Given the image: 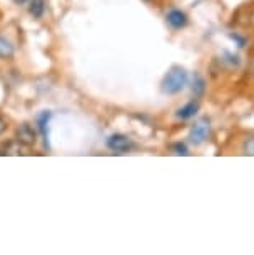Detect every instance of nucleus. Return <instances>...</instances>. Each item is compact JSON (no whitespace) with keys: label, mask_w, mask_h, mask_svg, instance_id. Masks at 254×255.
<instances>
[{"label":"nucleus","mask_w":254,"mask_h":255,"mask_svg":"<svg viewBox=\"0 0 254 255\" xmlns=\"http://www.w3.org/2000/svg\"><path fill=\"white\" fill-rule=\"evenodd\" d=\"M186 84H188V74L183 67H172V69L167 72L164 80H162V92L164 94H177L181 92Z\"/></svg>","instance_id":"f257e3e1"},{"label":"nucleus","mask_w":254,"mask_h":255,"mask_svg":"<svg viewBox=\"0 0 254 255\" xmlns=\"http://www.w3.org/2000/svg\"><path fill=\"white\" fill-rule=\"evenodd\" d=\"M208 137H209V120L199 119L198 122L193 125V128H191V133H189L191 142L199 145V143H203Z\"/></svg>","instance_id":"f03ea898"},{"label":"nucleus","mask_w":254,"mask_h":255,"mask_svg":"<svg viewBox=\"0 0 254 255\" xmlns=\"http://www.w3.org/2000/svg\"><path fill=\"white\" fill-rule=\"evenodd\" d=\"M107 147L111 148L112 152L117 153H126L132 148V142L127 135H122V133H114V135L109 137L107 140Z\"/></svg>","instance_id":"7ed1b4c3"},{"label":"nucleus","mask_w":254,"mask_h":255,"mask_svg":"<svg viewBox=\"0 0 254 255\" xmlns=\"http://www.w3.org/2000/svg\"><path fill=\"white\" fill-rule=\"evenodd\" d=\"M15 138L22 145L32 147V145H35V142H37V132L33 130L28 124H22L15 130Z\"/></svg>","instance_id":"20e7f679"},{"label":"nucleus","mask_w":254,"mask_h":255,"mask_svg":"<svg viewBox=\"0 0 254 255\" xmlns=\"http://www.w3.org/2000/svg\"><path fill=\"white\" fill-rule=\"evenodd\" d=\"M23 148H25V145H22L17 138L15 140H8L0 145V155H23L25 153Z\"/></svg>","instance_id":"39448f33"},{"label":"nucleus","mask_w":254,"mask_h":255,"mask_svg":"<svg viewBox=\"0 0 254 255\" xmlns=\"http://www.w3.org/2000/svg\"><path fill=\"white\" fill-rule=\"evenodd\" d=\"M166 18H167V23H169L172 28H183L186 23H188V17L181 10H171L167 13Z\"/></svg>","instance_id":"423d86ee"},{"label":"nucleus","mask_w":254,"mask_h":255,"mask_svg":"<svg viewBox=\"0 0 254 255\" xmlns=\"http://www.w3.org/2000/svg\"><path fill=\"white\" fill-rule=\"evenodd\" d=\"M199 110V104L198 102H189V104H186L183 109H179L177 110V117L179 119H183V120H186V119H191V117H194L196 115V112Z\"/></svg>","instance_id":"0eeeda50"},{"label":"nucleus","mask_w":254,"mask_h":255,"mask_svg":"<svg viewBox=\"0 0 254 255\" xmlns=\"http://www.w3.org/2000/svg\"><path fill=\"white\" fill-rule=\"evenodd\" d=\"M49 119H50V112H42L39 117H37V124H39V130L44 135L45 140V147H49V133H47V125H49Z\"/></svg>","instance_id":"6e6552de"},{"label":"nucleus","mask_w":254,"mask_h":255,"mask_svg":"<svg viewBox=\"0 0 254 255\" xmlns=\"http://www.w3.org/2000/svg\"><path fill=\"white\" fill-rule=\"evenodd\" d=\"M13 55V47L7 38L0 37V59H10Z\"/></svg>","instance_id":"1a4fd4ad"},{"label":"nucleus","mask_w":254,"mask_h":255,"mask_svg":"<svg viewBox=\"0 0 254 255\" xmlns=\"http://www.w3.org/2000/svg\"><path fill=\"white\" fill-rule=\"evenodd\" d=\"M44 0H32L30 2V13L33 17H37V18H40L42 15H44Z\"/></svg>","instance_id":"9d476101"},{"label":"nucleus","mask_w":254,"mask_h":255,"mask_svg":"<svg viewBox=\"0 0 254 255\" xmlns=\"http://www.w3.org/2000/svg\"><path fill=\"white\" fill-rule=\"evenodd\" d=\"M204 90H206V85H204L203 77L196 75L194 82H193V94H194V97H201V95L204 94Z\"/></svg>","instance_id":"9b49d317"},{"label":"nucleus","mask_w":254,"mask_h":255,"mask_svg":"<svg viewBox=\"0 0 254 255\" xmlns=\"http://www.w3.org/2000/svg\"><path fill=\"white\" fill-rule=\"evenodd\" d=\"M243 152L244 155H251L254 157V137H249L243 143Z\"/></svg>","instance_id":"f8f14e48"},{"label":"nucleus","mask_w":254,"mask_h":255,"mask_svg":"<svg viewBox=\"0 0 254 255\" xmlns=\"http://www.w3.org/2000/svg\"><path fill=\"white\" fill-rule=\"evenodd\" d=\"M172 150H174L176 155H189V150L184 143H174V145H172Z\"/></svg>","instance_id":"ddd939ff"},{"label":"nucleus","mask_w":254,"mask_h":255,"mask_svg":"<svg viewBox=\"0 0 254 255\" xmlns=\"http://www.w3.org/2000/svg\"><path fill=\"white\" fill-rule=\"evenodd\" d=\"M224 55L228 57V59H224V62H228V64L231 65V67H238V65H239V57H238V55L228 54V52H226V54H224Z\"/></svg>","instance_id":"4468645a"},{"label":"nucleus","mask_w":254,"mask_h":255,"mask_svg":"<svg viewBox=\"0 0 254 255\" xmlns=\"http://www.w3.org/2000/svg\"><path fill=\"white\" fill-rule=\"evenodd\" d=\"M5 130H7V122L2 117H0V135H2V133L5 132Z\"/></svg>","instance_id":"2eb2a0df"},{"label":"nucleus","mask_w":254,"mask_h":255,"mask_svg":"<svg viewBox=\"0 0 254 255\" xmlns=\"http://www.w3.org/2000/svg\"><path fill=\"white\" fill-rule=\"evenodd\" d=\"M251 74H253V77H254V62H253V67H251Z\"/></svg>","instance_id":"dca6fc26"},{"label":"nucleus","mask_w":254,"mask_h":255,"mask_svg":"<svg viewBox=\"0 0 254 255\" xmlns=\"http://www.w3.org/2000/svg\"><path fill=\"white\" fill-rule=\"evenodd\" d=\"M146 2H152V0H146Z\"/></svg>","instance_id":"f3484780"}]
</instances>
